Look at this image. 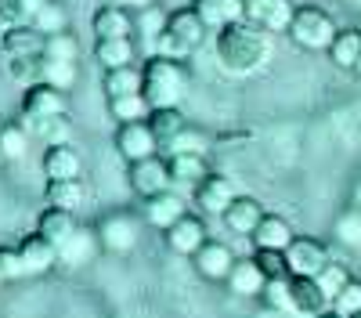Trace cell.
<instances>
[{
	"mask_svg": "<svg viewBox=\"0 0 361 318\" xmlns=\"http://www.w3.org/2000/svg\"><path fill=\"white\" fill-rule=\"evenodd\" d=\"M271 58V33L253 22H231L217 33V62L231 76H253Z\"/></svg>",
	"mask_w": 361,
	"mask_h": 318,
	"instance_id": "obj_1",
	"label": "cell"
},
{
	"mask_svg": "<svg viewBox=\"0 0 361 318\" xmlns=\"http://www.w3.org/2000/svg\"><path fill=\"white\" fill-rule=\"evenodd\" d=\"M141 94L152 109H180V98H185V62L180 58L152 54L141 66Z\"/></svg>",
	"mask_w": 361,
	"mask_h": 318,
	"instance_id": "obj_2",
	"label": "cell"
},
{
	"mask_svg": "<svg viewBox=\"0 0 361 318\" xmlns=\"http://www.w3.org/2000/svg\"><path fill=\"white\" fill-rule=\"evenodd\" d=\"M206 33H209L206 22H202L192 8H177V11H170V18H166L163 37L152 44V47H156L152 54H166V58H188L192 51H199V47H202Z\"/></svg>",
	"mask_w": 361,
	"mask_h": 318,
	"instance_id": "obj_3",
	"label": "cell"
},
{
	"mask_svg": "<svg viewBox=\"0 0 361 318\" xmlns=\"http://www.w3.org/2000/svg\"><path fill=\"white\" fill-rule=\"evenodd\" d=\"M336 22H333V15L329 11H322V8H314V4H304V8H296V15H293V25H289V40H293V47H300V51H329V44L336 40Z\"/></svg>",
	"mask_w": 361,
	"mask_h": 318,
	"instance_id": "obj_4",
	"label": "cell"
},
{
	"mask_svg": "<svg viewBox=\"0 0 361 318\" xmlns=\"http://www.w3.org/2000/svg\"><path fill=\"white\" fill-rule=\"evenodd\" d=\"M296 15L293 0H243V18L267 29V33H289Z\"/></svg>",
	"mask_w": 361,
	"mask_h": 318,
	"instance_id": "obj_5",
	"label": "cell"
},
{
	"mask_svg": "<svg viewBox=\"0 0 361 318\" xmlns=\"http://www.w3.org/2000/svg\"><path fill=\"white\" fill-rule=\"evenodd\" d=\"M130 188L141 195V199H152L159 192H170L173 188V178H170V163L163 156H148V159H137L130 163Z\"/></svg>",
	"mask_w": 361,
	"mask_h": 318,
	"instance_id": "obj_6",
	"label": "cell"
},
{
	"mask_svg": "<svg viewBox=\"0 0 361 318\" xmlns=\"http://www.w3.org/2000/svg\"><path fill=\"white\" fill-rule=\"evenodd\" d=\"M286 260H289V275H311V279H318L333 257H329V246L322 239L296 236L289 243V250H286Z\"/></svg>",
	"mask_w": 361,
	"mask_h": 318,
	"instance_id": "obj_7",
	"label": "cell"
},
{
	"mask_svg": "<svg viewBox=\"0 0 361 318\" xmlns=\"http://www.w3.org/2000/svg\"><path fill=\"white\" fill-rule=\"evenodd\" d=\"M98 243H102V250H109V253H130L134 246H137V221L130 217V214H123V210H116V214H105L102 221H98Z\"/></svg>",
	"mask_w": 361,
	"mask_h": 318,
	"instance_id": "obj_8",
	"label": "cell"
},
{
	"mask_svg": "<svg viewBox=\"0 0 361 318\" xmlns=\"http://www.w3.org/2000/svg\"><path fill=\"white\" fill-rule=\"evenodd\" d=\"M156 149H159V137H156L152 127H148V120H141V123H119V130H116V152L123 156L127 163L156 156Z\"/></svg>",
	"mask_w": 361,
	"mask_h": 318,
	"instance_id": "obj_9",
	"label": "cell"
},
{
	"mask_svg": "<svg viewBox=\"0 0 361 318\" xmlns=\"http://www.w3.org/2000/svg\"><path fill=\"white\" fill-rule=\"evenodd\" d=\"M289 304L300 318H318L322 311L333 307V300L325 297V289L311 275H289Z\"/></svg>",
	"mask_w": 361,
	"mask_h": 318,
	"instance_id": "obj_10",
	"label": "cell"
},
{
	"mask_svg": "<svg viewBox=\"0 0 361 318\" xmlns=\"http://www.w3.org/2000/svg\"><path fill=\"white\" fill-rule=\"evenodd\" d=\"M54 116H66V91L47 87V83L25 87V94H22V120H54Z\"/></svg>",
	"mask_w": 361,
	"mask_h": 318,
	"instance_id": "obj_11",
	"label": "cell"
},
{
	"mask_svg": "<svg viewBox=\"0 0 361 318\" xmlns=\"http://www.w3.org/2000/svg\"><path fill=\"white\" fill-rule=\"evenodd\" d=\"M163 236H166V246H170L177 257H195V253L209 243L206 224H202V217H195V214H185L173 228H166Z\"/></svg>",
	"mask_w": 361,
	"mask_h": 318,
	"instance_id": "obj_12",
	"label": "cell"
},
{
	"mask_svg": "<svg viewBox=\"0 0 361 318\" xmlns=\"http://www.w3.org/2000/svg\"><path fill=\"white\" fill-rule=\"evenodd\" d=\"M47 37L29 22V25H4L0 29V51L8 58H40Z\"/></svg>",
	"mask_w": 361,
	"mask_h": 318,
	"instance_id": "obj_13",
	"label": "cell"
},
{
	"mask_svg": "<svg viewBox=\"0 0 361 318\" xmlns=\"http://www.w3.org/2000/svg\"><path fill=\"white\" fill-rule=\"evenodd\" d=\"M192 264H195V271H199L206 282H228V275H231V268H235V253H231V246L209 239V243L192 257Z\"/></svg>",
	"mask_w": 361,
	"mask_h": 318,
	"instance_id": "obj_14",
	"label": "cell"
},
{
	"mask_svg": "<svg viewBox=\"0 0 361 318\" xmlns=\"http://www.w3.org/2000/svg\"><path fill=\"white\" fill-rule=\"evenodd\" d=\"M195 202H199V210L202 214H224L228 207H231V202H235V181L231 178H224V173H209V178L202 181V185H195Z\"/></svg>",
	"mask_w": 361,
	"mask_h": 318,
	"instance_id": "obj_15",
	"label": "cell"
},
{
	"mask_svg": "<svg viewBox=\"0 0 361 318\" xmlns=\"http://www.w3.org/2000/svg\"><path fill=\"white\" fill-rule=\"evenodd\" d=\"M264 214L267 210H264V202L257 195H243V192H238L235 202L221 214V221L228 224V231H235V236H253L257 224L264 221Z\"/></svg>",
	"mask_w": 361,
	"mask_h": 318,
	"instance_id": "obj_16",
	"label": "cell"
},
{
	"mask_svg": "<svg viewBox=\"0 0 361 318\" xmlns=\"http://www.w3.org/2000/svg\"><path fill=\"white\" fill-rule=\"evenodd\" d=\"M185 214H188V202H185V195L173 192V188L170 192H159L152 199H145V221L152 224V228H159V231L173 228Z\"/></svg>",
	"mask_w": 361,
	"mask_h": 318,
	"instance_id": "obj_17",
	"label": "cell"
},
{
	"mask_svg": "<svg viewBox=\"0 0 361 318\" xmlns=\"http://www.w3.org/2000/svg\"><path fill=\"white\" fill-rule=\"evenodd\" d=\"M102 243H98V231H90V228H76L73 236L58 246V264H66V268H87L90 260L98 257Z\"/></svg>",
	"mask_w": 361,
	"mask_h": 318,
	"instance_id": "obj_18",
	"label": "cell"
},
{
	"mask_svg": "<svg viewBox=\"0 0 361 318\" xmlns=\"http://www.w3.org/2000/svg\"><path fill=\"white\" fill-rule=\"evenodd\" d=\"M90 29H94L98 40H123L134 33V11L119 8V4H102L90 18Z\"/></svg>",
	"mask_w": 361,
	"mask_h": 318,
	"instance_id": "obj_19",
	"label": "cell"
},
{
	"mask_svg": "<svg viewBox=\"0 0 361 318\" xmlns=\"http://www.w3.org/2000/svg\"><path fill=\"white\" fill-rule=\"evenodd\" d=\"M18 253H22V264H25V275H47L51 268H58V246L51 239H44L40 231L25 236L18 243Z\"/></svg>",
	"mask_w": 361,
	"mask_h": 318,
	"instance_id": "obj_20",
	"label": "cell"
},
{
	"mask_svg": "<svg viewBox=\"0 0 361 318\" xmlns=\"http://www.w3.org/2000/svg\"><path fill=\"white\" fill-rule=\"evenodd\" d=\"M166 163H170L173 188H192V192H195V185H202V181L209 178L206 156H195V152H170Z\"/></svg>",
	"mask_w": 361,
	"mask_h": 318,
	"instance_id": "obj_21",
	"label": "cell"
},
{
	"mask_svg": "<svg viewBox=\"0 0 361 318\" xmlns=\"http://www.w3.org/2000/svg\"><path fill=\"white\" fill-rule=\"evenodd\" d=\"M235 297H246V300H257L260 293H264V286H267V275L260 271V264L253 257H246V260H235V268H231V275H228V282H224Z\"/></svg>",
	"mask_w": 361,
	"mask_h": 318,
	"instance_id": "obj_22",
	"label": "cell"
},
{
	"mask_svg": "<svg viewBox=\"0 0 361 318\" xmlns=\"http://www.w3.org/2000/svg\"><path fill=\"white\" fill-rule=\"evenodd\" d=\"M192 11L206 22V29H228L231 22H243V0H192Z\"/></svg>",
	"mask_w": 361,
	"mask_h": 318,
	"instance_id": "obj_23",
	"label": "cell"
},
{
	"mask_svg": "<svg viewBox=\"0 0 361 318\" xmlns=\"http://www.w3.org/2000/svg\"><path fill=\"white\" fill-rule=\"evenodd\" d=\"M44 173H47V181L80 178V173H83V159L76 152V145H47V152H44Z\"/></svg>",
	"mask_w": 361,
	"mask_h": 318,
	"instance_id": "obj_24",
	"label": "cell"
},
{
	"mask_svg": "<svg viewBox=\"0 0 361 318\" xmlns=\"http://www.w3.org/2000/svg\"><path fill=\"white\" fill-rule=\"evenodd\" d=\"M250 239H253L257 250H289V243L296 239V231H293V224L282 214H264V221L257 224V231Z\"/></svg>",
	"mask_w": 361,
	"mask_h": 318,
	"instance_id": "obj_25",
	"label": "cell"
},
{
	"mask_svg": "<svg viewBox=\"0 0 361 318\" xmlns=\"http://www.w3.org/2000/svg\"><path fill=\"white\" fill-rule=\"evenodd\" d=\"M329 62H333L336 69H347V73H354V66H357V58H361V25H347V29H340L336 33V40L329 44Z\"/></svg>",
	"mask_w": 361,
	"mask_h": 318,
	"instance_id": "obj_26",
	"label": "cell"
},
{
	"mask_svg": "<svg viewBox=\"0 0 361 318\" xmlns=\"http://www.w3.org/2000/svg\"><path fill=\"white\" fill-rule=\"evenodd\" d=\"M47 207H62V210H80L87 202V181L83 178H62V181H47L44 188Z\"/></svg>",
	"mask_w": 361,
	"mask_h": 318,
	"instance_id": "obj_27",
	"label": "cell"
},
{
	"mask_svg": "<svg viewBox=\"0 0 361 318\" xmlns=\"http://www.w3.org/2000/svg\"><path fill=\"white\" fill-rule=\"evenodd\" d=\"M76 228H80V224H76L73 210H62V207H47V210L40 214V221H37V231H40L44 239H51L54 246H62Z\"/></svg>",
	"mask_w": 361,
	"mask_h": 318,
	"instance_id": "obj_28",
	"label": "cell"
},
{
	"mask_svg": "<svg viewBox=\"0 0 361 318\" xmlns=\"http://www.w3.org/2000/svg\"><path fill=\"white\" fill-rule=\"evenodd\" d=\"M94 62L109 73V69H123V66H134V40L123 37V40H98L94 44Z\"/></svg>",
	"mask_w": 361,
	"mask_h": 318,
	"instance_id": "obj_29",
	"label": "cell"
},
{
	"mask_svg": "<svg viewBox=\"0 0 361 318\" xmlns=\"http://www.w3.org/2000/svg\"><path fill=\"white\" fill-rule=\"evenodd\" d=\"M109 116L116 123H141L152 116V105L137 91V94H123V98H109Z\"/></svg>",
	"mask_w": 361,
	"mask_h": 318,
	"instance_id": "obj_30",
	"label": "cell"
},
{
	"mask_svg": "<svg viewBox=\"0 0 361 318\" xmlns=\"http://www.w3.org/2000/svg\"><path fill=\"white\" fill-rule=\"evenodd\" d=\"M141 83H145L141 69L123 66V69H109V73H105L102 91H105L109 98H123V94H137V91H141Z\"/></svg>",
	"mask_w": 361,
	"mask_h": 318,
	"instance_id": "obj_31",
	"label": "cell"
},
{
	"mask_svg": "<svg viewBox=\"0 0 361 318\" xmlns=\"http://www.w3.org/2000/svg\"><path fill=\"white\" fill-rule=\"evenodd\" d=\"M47 87H58V91H69L76 83V62H62V58H47L40 54V80Z\"/></svg>",
	"mask_w": 361,
	"mask_h": 318,
	"instance_id": "obj_32",
	"label": "cell"
},
{
	"mask_svg": "<svg viewBox=\"0 0 361 318\" xmlns=\"http://www.w3.org/2000/svg\"><path fill=\"white\" fill-rule=\"evenodd\" d=\"M148 127L156 130L159 145H170L180 130H188V120L180 109H152V116H148Z\"/></svg>",
	"mask_w": 361,
	"mask_h": 318,
	"instance_id": "obj_33",
	"label": "cell"
},
{
	"mask_svg": "<svg viewBox=\"0 0 361 318\" xmlns=\"http://www.w3.org/2000/svg\"><path fill=\"white\" fill-rule=\"evenodd\" d=\"M25 130L40 134L47 145H73V127L66 116H54V120H22Z\"/></svg>",
	"mask_w": 361,
	"mask_h": 318,
	"instance_id": "obj_34",
	"label": "cell"
},
{
	"mask_svg": "<svg viewBox=\"0 0 361 318\" xmlns=\"http://www.w3.org/2000/svg\"><path fill=\"white\" fill-rule=\"evenodd\" d=\"M0 149H4L8 159H22L25 149H29V130L25 123H0Z\"/></svg>",
	"mask_w": 361,
	"mask_h": 318,
	"instance_id": "obj_35",
	"label": "cell"
},
{
	"mask_svg": "<svg viewBox=\"0 0 361 318\" xmlns=\"http://www.w3.org/2000/svg\"><path fill=\"white\" fill-rule=\"evenodd\" d=\"M33 25L40 29L44 37H54V33H66V8L58 4V0H47V4L37 11V18H33Z\"/></svg>",
	"mask_w": 361,
	"mask_h": 318,
	"instance_id": "obj_36",
	"label": "cell"
},
{
	"mask_svg": "<svg viewBox=\"0 0 361 318\" xmlns=\"http://www.w3.org/2000/svg\"><path fill=\"white\" fill-rule=\"evenodd\" d=\"M166 18H170V15H163L159 4H152V8H145V11H134V29L156 44V40L163 37V29H166Z\"/></svg>",
	"mask_w": 361,
	"mask_h": 318,
	"instance_id": "obj_37",
	"label": "cell"
},
{
	"mask_svg": "<svg viewBox=\"0 0 361 318\" xmlns=\"http://www.w3.org/2000/svg\"><path fill=\"white\" fill-rule=\"evenodd\" d=\"M253 260L260 264V271L267 279H289V260H286V250H257Z\"/></svg>",
	"mask_w": 361,
	"mask_h": 318,
	"instance_id": "obj_38",
	"label": "cell"
},
{
	"mask_svg": "<svg viewBox=\"0 0 361 318\" xmlns=\"http://www.w3.org/2000/svg\"><path fill=\"white\" fill-rule=\"evenodd\" d=\"M44 54L47 58H62V62H76V54H80V44H76V37L69 33H54V37H47V44H44Z\"/></svg>",
	"mask_w": 361,
	"mask_h": 318,
	"instance_id": "obj_39",
	"label": "cell"
},
{
	"mask_svg": "<svg viewBox=\"0 0 361 318\" xmlns=\"http://www.w3.org/2000/svg\"><path fill=\"white\" fill-rule=\"evenodd\" d=\"M336 239L343 246H361V210H343L336 217Z\"/></svg>",
	"mask_w": 361,
	"mask_h": 318,
	"instance_id": "obj_40",
	"label": "cell"
},
{
	"mask_svg": "<svg viewBox=\"0 0 361 318\" xmlns=\"http://www.w3.org/2000/svg\"><path fill=\"white\" fill-rule=\"evenodd\" d=\"M260 300H264L271 311H293V304H289V279H267Z\"/></svg>",
	"mask_w": 361,
	"mask_h": 318,
	"instance_id": "obj_41",
	"label": "cell"
},
{
	"mask_svg": "<svg viewBox=\"0 0 361 318\" xmlns=\"http://www.w3.org/2000/svg\"><path fill=\"white\" fill-rule=\"evenodd\" d=\"M318 282H322V289H325V297H329V300H336V293L350 282V271H347L343 264H336V260H329L325 271L318 275Z\"/></svg>",
	"mask_w": 361,
	"mask_h": 318,
	"instance_id": "obj_42",
	"label": "cell"
},
{
	"mask_svg": "<svg viewBox=\"0 0 361 318\" xmlns=\"http://www.w3.org/2000/svg\"><path fill=\"white\" fill-rule=\"evenodd\" d=\"M29 22H33L29 0H0V25H29Z\"/></svg>",
	"mask_w": 361,
	"mask_h": 318,
	"instance_id": "obj_43",
	"label": "cell"
},
{
	"mask_svg": "<svg viewBox=\"0 0 361 318\" xmlns=\"http://www.w3.org/2000/svg\"><path fill=\"white\" fill-rule=\"evenodd\" d=\"M8 76L33 87L40 80V58H8Z\"/></svg>",
	"mask_w": 361,
	"mask_h": 318,
	"instance_id": "obj_44",
	"label": "cell"
},
{
	"mask_svg": "<svg viewBox=\"0 0 361 318\" xmlns=\"http://www.w3.org/2000/svg\"><path fill=\"white\" fill-rule=\"evenodd\" d=\"M333 307L340 311V314H347V318H354L357 311H361V279H350L340 293H336V300H333Z\"/></svg>",
	"mask_w": 361,
	"mask_h": 318,
	"instance_id": "obj_45",
	"label": "cell"
},
{
	"mask_svg": "<svg viewBox=\"0 0 361 318\" xmlns=\"http://www.w3.org/2000/svg\"><path fill=\"white\" fill-rule=\"evenodd\" d=\"M170 152H195V156H206V134H199V130H180L170 145H166Z\"/></svg>",
	"mask_w": 361,
	"mask_h": 318,
	"instance_id": "obj_46",
	"label": "cell"
},
{
	"mask_svg": "<svg viewBox=\"0 0 361 318\" xmlns=\"http://www.w3.org/2000/svg\"><path fill=\"white\" fill-rule=\"evenodd\" d=\"M25 275V264H22V253L11 250V246H0V279L4 282H15Z\"/></svg>",
	"mask_w": 361,
	"mask_h": 318,
	"instance_id": "obj_47",
	"label": "cell"
},
{
	"mask_svg": "<svg viewBox=\"0 0 361 318\" xmlns=\"http://www.w3.org/2000/svg\"><path fill=\"white\" fill-rule=\"evenodd\" d=\"M105 4H119V8H127V11H145V8H152L156 0H105Z\"/></svg>",
	"mask_w": 361,
	"mask_h": 318,
	"instance_id": "obj_48",
	"label": "cell"
},
{
	"mask_svg": "<svg viewBox=\"0 0 361 318\" xmlns=\"http://www.w3.org/2000/svg\"><path fill=\"white\" fill-rule=\"evenodd\" d=\"M318 318H347V314H340V311H336V307H329V311H322V314H318Z\"/></svg>",
	"mask_w": 361,
	"mask_h": 318,
	"instance_id": "obj_49",
	"label": "cell"
},
{
	"mask_svg": "<svg viewBox=\"0 0 361 318\" xmlns=\"http://www.w3.org/2000/svg\"><path fill=\"white\" fill-rule=\"evenodd\" d=\"M44 4H47V0H29V8H33V18H37V11H40Z\"/></svg>",
	"mask_w": 361,
	"mask_h": 318,
	"instance_id": "obj_50",
	"label": "cell"
},
{
	"mask_svg": "<svg viewBox=\"0 0 361 318\" xmlns=\"http://www.w3.org/2000/svg\"><path fill=\"white\" fill-rule=\"evenodd\" d=\"M354 210H361V181H357V188H354Z\"/></svg>",
	"mask_w": 361,
	"mask_h": 318,
	"instance_id": "obj_51",
	"label": "cell"
},
{
	"mask_svg": "<svg viewBox=\"0 0 361 318\" xmlns=\"http://www.w3.org/2000/svg\"><path fill=\"white\" fill-rule=\"evenodd\" d=\"M354 76H361V58H357V66H354Z\"/></svg>",
	"mask_w": 361,
	"mask_h": 318,
	"instance_id": "obj_52",
	"label": "cell"
},
{
	"mask_svg": "<svg viewBox=\"0 0 361 318\" xmlns=\"http://www.w3.org/2000/svg\"><path fill=\"white\" fill-rule=\"evenodd\" d=\"M8 163V156H4V149H0V166H4Z\"/></svg>",
	"mask_w": 361,
	"mask_h": 318,
	"instance_id": "obj_53",
	"label": "cell"
},
{
	"mask_svg": "<svg viewBox=\"0 0 361 318\" xmlns=\"http://www.w3.org/2000/svg\"><path fill=\"white\" fill-rule=\"evenodd\" d=\"M354 318H361V311H357V314H354Z\"/></svg>",
	"mask_w": 361,
	"mask_h": 318,
	"instance_id": "obj_54",
	"label": "cell"
},
{
	"mask_svg": "<svg viewBox=\"0 0 361 318\" xmlns=\"http://www.w3.org/2000/svg\"><path fill=\"white\" fill-rule=\"evenodd\" d=\"M0 286H4V279H0Z\"/></svg>",
	"mask_w": 361,
	"mask_h": 318,
	"instance_id": "obj_55",
	"label": "cell"
}]
</instances>
